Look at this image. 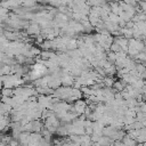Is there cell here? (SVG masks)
Here are the masks:
<instances>
[{
    "mask_svg": "<svg viewBox=\"0 0 146 146\" xmlns=\"http://www.w3.org/2000/svg\"><path fill=\"white\" fill-rule=\"evenodd\" d=\"M35 3H36V0H24L22 6L27 7V8H32L35 6Z\"/></svg>",
    "mask_w": 146,
    "mask_h": 146,
    "instance_id": "cell-2",
    "label": "cell"
},
{
    "mask_svg": "<svg viewBox=\"0 0 146 146\" xmlns=\"http://www.w3.org/2000/svg\"><path fill=\"white\" fill-rule=\"evenodd\" d=\"M41 25L39 23H31L30 25L26 26V33L31 35H36L41 33Z\"/></svg>",
    "mask_w": 146,
    "mask_h": 146,
    "instance_id": "cell-1",
    "label": "cell"
},
{
    "mask_svg": "<svg viewBox=\"0 0 146 146\" xmlns=\"http://www.w3.org/2000/svg\"><path fill=\"white\" fill-rule=\"evenodd\" d=\"M137 1H138V2H139V1H140V0H137Z\"/></svg>",
    "mask_w": 146,
    "mask_h": 146,
    "instance_id": "cell-3",
    "label": "cell"
}]
</instances>
